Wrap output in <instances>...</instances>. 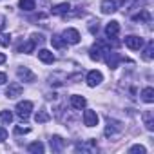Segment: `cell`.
Segmentation results:
<instances>
[{
    "label": "cell",
    "mask_w": 154,
    "mask_h": 154,
    "mask_svg": "<svg viewBox=\"0 0 154 154\" xmlns=\"http://www.w3.org/2000/svg\"><path fill=\"white\" fill-rule=\"evenodd\" d=\"M17 76H18V80H20V82H27V84H33V82L36 80L35 72H33L29 67H20V69L17 71Z\"/></svg>",
    "instance_id": "cell-3"
},
{
    "label": "cell",
    "mask_w": 154,
    "mask_h": 154,
    "mask_svg": "<svg viewBox=\"0 0 154 154\" xmlns=\"http://www.w3.org/2000/svg\"><path fill=\"white\" fill-rule=\"evenodd\" d=\"M35 47H36V44H35L33 40H29V42H26V44H20V45H18V53H33V51H35Z\"/></svg>",
    "instance_id": "cell-22"
},
{
    "label": "cell",
    "mask_w": 154,
    "mask_h": 154,
    "mask_svg": "<svg viewBox=\"0 0 154 154\" xmlns=\"http://www.w3.org/2000/svg\"><path fill=\"white\" fill-rule=\"evenodd\" d=\"M62 36H63V40H65L67 44H72V45L80 42V33H78V31H76V29H72V27H69V29H65Z\"/></svg>",
    "instance_id": "cell-7"
},
{
    "label": "cell",
    "mask_w": 154,
    "mask_h": 154,
    "mask_svg": "<svg viewBox=\"0 0 154 154\" xmlns=\"http://www.w3.org/2000/svg\"><path fill=\"white\" fill-rule=\"evenodd\" d=\"M141 98H143V102L152 103V102H154V89H152V87H145V89L141 91Z\"/></svg>",
    "instance_id": "cell-20"
},
{
    "label": "cell",
    "mask_w": 154,
    "mask_h": 154,
    "mask_svg": "<svg viewBox=\"0 0 154 154\" xmlns=\"http://www.w3.org/2000/svg\"><path fill=\"white\" fill-rule=\"evenodd\" d=\"M6 62V54L4 53H0V63H4Z\"/></svg>",
    "instance_id": "cell-34"
},
{
    "label": "cell",
    "mask_w": 154,
    "mask_h": 154,
    "mask_svg": "<svg viewBox=\"0 0 154 154\" xmlns=\"http://www.w3.org/2000/svg\"><path fill=\"white\" fill-rule=\"evenodd\" d=\"M51 120V114L45 111V109H42V111H38L36 114H35V122L36 123H45V122H49Z\"/></svg>",
    "instance_id": "cell-19"
},
{
    "label": "cell",
    "mask_w": 154,
    "mask_h": 154,
    "mask_svg": "<svg viewBox=\"0 0 154 154\" xmlns=\"http://www.w3.org/2000/svg\"><path fill=\"white\" fill-rule=\"evenodd\" d=\"M49 143H51V149H53L54 152H60V150H63V147H65V141H63V138H60V136H53V138L49 140Z\"/></svg>",
    "instance_id": "cell-15"
},
{
    "label": "cell",
    "mask_w": 154,
    "mask_h": 154,
    "mask_svg": "<svg viewBox=\"0 0 154 154\" xmlns=\"http://www.w3.org/2000/svg\"><path fill=\"white\" fill-rule=\"evenodd\" d=\"M9 44H11V36H9L8 33H0V45L8 47Z\"/></svg>",
    "instance_id": "cell-27"
},
{
    "label": "cell",
    "mask_w": 154,
    "mask_h": 154,
    "mask_svg": "<svg viewBox=\"0 0 154 154\" xmlns=\"http://www.w3.org/2000/svg\"><path fill=\"white\" fill-rule=\"evenodd\" d=\"M132 20H134V22H149V20H150V13H149L147 9H141L138 15L132 17Z\"/></svg>",
    "instance_id": "cell-21"
},
{
    "label": "cell",
    "mask_w": 154,
    "mask_h": 154,
    "mask_svg": "<svg viewBox=\"0 0 154 154\" xmlns=\"http://www.w3.org/2000/svg\"><path fill=\"white\" fill-rule=\"evenodd\" d=\"M84 123H85L87 127H94V125H98V114H96V111L87 109V111L84 112Z\"/></svg>",
    "instance_id": "cell-9"
},
{
    "label": "cell",
    "mask_w": 154,
    "mask_h": 154,
    "mask_svg": "<svg viewBox=\"0 0 154 154\" xmlns=\"http://www.w3.org/2000/svg\"><path fill=\"white\" fill-rule=\"evenodd\" d=\"M129 152H140V154H145V147L143 145H132L129 149Z\"/></svg>",
    "instance_id": "cell-28"
},
{
    "label": "cell",
    "mask_w": 154,
    "mask_h": 154,
    "mask_svg": "<svg viewBox=\"0 0 154 154\" xmlns=\"http://www.w3.org/2000/svg\"><path fill=\"white\" fill-rule=\"evenodd\" d=\"M125 45L131 51H140L143 47V38H140L136 35H129V36H125Z\"/></svg>",
    "instance_id": "cell-4"
},
{
    "label": "cell",
    "mask_w": 154,
    "mask_h": 154,
    "mask_svg": "<svg viewBox=\"0 0 154 154\" xmlns=\"http://www.w3.org/2000/svg\"><path fill=\"white\" fill-rule=\"evenodd\" d=\"M22 93H24V87H22L18 82H13V84H9V87L6 89V96H8L9 100L22 96Z\"/></svg>",
    "instance_id": "cell-5"
},
{
    "label": "cell",
    "mask_w": 154,
    "mask_h": 154,
    "mask_svg": "<svg viewBox=\"0 0 154 154\" xmlns=\"http://www.w3.org/2000/svg\"><path fill=\"white\" fill-rule=\"evenodd\" d=\"M152 53H154V42L150 40V42L147 44L145 51H143V58H145V60H150V58H152Z\"/></svg>",
    "instance_id": "cell-26"
},
{
    "label": "cell",
    "mask_w": 154,
    "mask_h": 154,
    "mask_svg": "<svg viewBox=\"0 0 154 154\" xmlns=\"http://www.w3.org/2000/svg\"><path fill=\"white\" fill-rule=\"evenodd\" d=\"M105 56H107V58H105V60H107V65H109L111 69H116V67H118V62L122 60L120 54H118L116 51H111V49H109V51L105 53Z\"/></svg>",
    "instance_id": "cell-11"
},
{
    "label": "cell",
    "mask_w": 154,
    "mask_h": 154,
    "mask_svg": "<svg viewBox=\"0 0 154 154\" xmlns=\"http://www.w3.org/2000/svg\"><path fill=\"white\" fill-rule=\"evenodd\" d=\"M18 8L24 9V11H33L35 9V0H20Z\"/></svg>",
    "instance_id": "cell-24"
},
{
    "label": "cell",
    "mask_w": 154,
    "mask_h": 154,
    "mask_svg": "<svg viewBox=\"0 0 154 154\" xmlns=\"http://www.w3.org/2000/svg\"><path fill=\"white\" fill-rule=\"evenodd\" d=\"M118 33H120V24L116 22V20H112V22H109L107 26H105V35H107V38L111 40H114L116 36H118Z\"/></svg>",
    "instance_id": "cell-8"
},
{
    "label": "cell",
    "mask_w": 154,
    "mask_h": 154,
    "mask_svg": "<svg viewBox=\"0 0 154 154\" xmlns=\"http://www.w3.org/2000/svg\"><path fill=\"white\" fill-rule=\"evenodd\" d=\"M51 44H53V47H56V49H65V45H67V42L63 40V36H60V35H53Z\"/></svg>",
    "instance_id": "cell-18"
},
{
    "label": "cell",
    "mask_w": 154,
    "mask_h": 154,
    "mask_svg": "<svg viewBox=\"0 0 154 154\" xmlns=\"http://www.w3.org/2000/svg\"><path fill=\"white\" fill-rule=\"evenodd\" d=\"M27 150H29V152H33V154H42V152L45 150V147H44V143H42V141H35V143H31V145L27 147Z\"/></svg>",
    "instance_id": "cell-23"
},
{
    "label": "cell",
    "mask_w": 154,
    "mask_h": 154,
    "mask_svg": "<svg viewBox=\"0 0 154 154\" xmlns=\"http://www.w3.org/2000/svg\"><path fill=\"white\" fill-rule=\"evenodd\" d=\"M38 58H40L44 63H54V62H56L54 54H53L51 51H47V49H40V51H38Z\"/></svg>",
    "instance_id": "cell-14"
},
{
    "label": "cell",
    "mask_w": 154,
    "mask_h": 154,
    "mask_svg": "<svg viewBox=\"0 0 154 154\" xmlns=\"http://www.w3.org/2000/svg\"><path fill=\"white\" fill-rule=\"evenodd\" d=\"M8 82V74L6 72H0V85H4Z\"/></svg>",
    "instance_id": "cell-32"
},
{
    "label": "cell",
    "mask_w": 154,
    "mask_h": 154,
    "mask_svg": "<svg viewBox=\"0 0 154 154\" xmlns=\"http://www.w3.org/2000/svg\"><path fill=\"white\" fill-rule=\"evenodd\" d=\"M17 114L22 118V120H27L29 116H31V111H33V103L29 102V100H24V102H18L17 103Z\"/></svg>",
    "instance_id": "cell-2"
},
{
    "label": "cell",
    "mask_w": 154,
    "mask_h": 154,
    "mask_svg": "<svg viewBox=\"0 0 154 154\" xmlns=\"http://www.w3.org/2000/svg\"><path fill=\"white\" fill-rule=\"evenodd\" d=\"M98 147H96V141L94 140H87L85 143H78L76 145V150H82V152H94Z\"/></svg>",
    "instance_id": "cell-12"
},
{
    "label": "cell",
    "mask_w": 154,
    "mask_h": 154,
    "mask_svg": "<svg viewBox=\"0 0 154 154\" xmlns=\"http://www.w3.org/2000/svg\"><path fill=\"white\" fill-rule=\"evenodd\" d=\"M122 131V123L120 122H116V120H107V129H105V136L109 138V136H114L116 132H120Z\"/></svg>",
    "instance_id": "cell-10"
},
{
    "label": "cell",
    "mask_w": 154,
    "mask_h": 154,
    "mask_svg": "<svg viewBox=\"0 0 154 154\" xmlns=\"http://www.w3.org/2000/svg\"><path fill=\"white\" fill-rule=\"evenodd\" d=\"M85 105H87V100H85L84 96H78V94L71 96V107H72V109H78V111H82Z\"/></svg>",
    "instance_id": "cell-13"
},
{
    "label": "cell",
    "mask_w": 154,
    "mask_h": 154,
    "mask_svg": "<svg viewBox=\"0 0 154 154\" xmlns=\"http://www.w3.org/2000/svg\"><path fill=\"white\" fill-rule=\"evenodd\" d=\"M29 131H31L29 127H17L15 129V134H27Z\"/></svg>",
    "instance_id": "cell-30"
},
{
    "label": "cell",
    "mask_w": 154,
    "mask_h": 154,
    "mask_svg": "<svg viewBox=\"0 0 154 154\" xmlns=\"http://www.w3.org/2000/svg\"><path fill=\"white\" fill-rule=\"evenodd\" d=\"M141 118H143V123H145L147 131H154V112L152 111H145Z\"/></svg>",
    "instance_id": "cell-16"
},
{
    "label": "cell",
    "mask_w": 154,
    "mask_h": 154,
    "mask_svg": "<svg viewBox=\"0 0 154 154\" xmlns=\"http://www.w3.org/2000/svg\"><path fill=\"white\" fill-rule=\"evenodd\" d=\"M31 40H33L35 44H42V42H44V36H42V35H36V33H35V35H31Z\"/></svg>",
    "instance_id": "cell-29"
},
{
    "label": "cell",
    "mask_w": 154,
    "mask_h": 154,
    "mask_svg": "<svg viewBox=\"0 0 154 154\" xmlns=\"http://www.w3.org/2000/svg\"><path fill=\"white\" fill-rule=\"evenodd\" d=\"M11 122H13V114L9 111H2V112H0V123H2V125H9Z\"/></svg>",
    "instance_id": "cell-25"
},
{
    "label": "cell",
    "mask_w": 154,
    "mask_h": 154,
    "mask_svg": "<svg viewBox=\"0 0 154 154\" xmlns=\"http://www.w3.org/2000/svg\"><path fill=\"white\" fill-rule=\"evenodd\" d=\"M6 138H8V131H6L4 127H0V143H2Z\"/></svg>",
    "instance_id": "cell-31"
},
{
    "label": "cell",
    "mask_w": 154,
    "mask_h": 154,
    "mask_svg": "<svg viewBox=\"0 0 154 154\" xmlns=\"http://www.w3.org/2000/svg\"><path fill=\"white\" fill-rule=\"evenodd\" d=\"M4 26H6V17H2V15H0V31L4 29Z\"/></svg>",
    "instance_id": "cell-33"
},
{
    "label": "cell",
    "mask_w": 154,
    "mask_h": 154,
    "mask_svg": "<svg viewBox=\"0 0 154 154\" xmlns=\"http://www.w3.org/2000/svg\"><path fill=\"white\" fill-rule=\"evenodd\" d=\"M69 9H71V4H69V2H63V4L54 6V8L51 9V13H53V15H65Z\"/></svg>",
    "instance_id": "cell-17"
},
{
    "label": "cell",
    "mask_w": 154,
    "mask_h": 154,
    "mask_svg": "<svg viewBox=\"0 0 154 154\" xmlns=\"http://www.w3.org/2000/svg\"><path fill=\"white\" fill-rule=\"evenodd\" d=\"M103 82V74L100 72V71H89V74H87V85L89 87H96V85H100Z\"/></svg>",
    "instance_id": "cell-6"
},
{
    "label": "cell",
    "mask_w": 154,
    "mask_h": 154,
    "mask_svg": "<svg viewBox=\"0 0 154 154\" xmlns=\"http://www.w3.org/2000/svg\"><path fill=\"white\" fill-rule=\"evenodd\" d=\"M122 4H125V0H102L100 9H102L103 15H111V13L118 11L122 8Z\"/></svg>",
    "instance_id": "cell-1"
}]
</instances>
